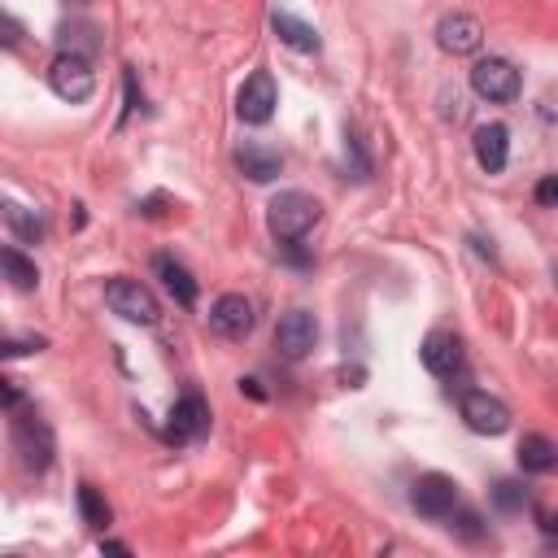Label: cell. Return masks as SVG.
Segmentation results:
<instances>
[{"label":"cell","mask_w":558,"mask_h":558,"mask_svg":"<svg viewBox=\"0 0 558 558\" xmlns=\"http://www.w3.org/2000/svg\"><path fill=\"white\" fill-rule=\"evenodd\" d=\"M318 214H323V205H318L310 192L288 187V192H279V196L266 205V227H270V235H275L279 244H296V240L318 222Z\"/></svg>","instance_id":"obj_1"},{"label":"cell","mask_w":558,"mask_h":558,"mask_svg":"<svg viewBox=\"0 0 558 558\" xmlns=\"http://www.w3.org/2000/svg\"><path fill=\"white\" fill-rule=\"evenodd\" d=\"M13 449H17V458H22L26 471H48V466H52V453H57V440H52L48 418H39L35 410H22V405H17V418H13Z\"/></svg>","instance_id":"obj_2"},{"label":"cell","mask_w":558,"mask_h":558,"mask_svg":"<svg viewBox=\"0 0 558 558\" xmlns=\"http://www.w3.org/2000/svg\"><path fill=\"white\" fill-rule=\"evenodd\" d=\"M105 305L118 314V318H126V323H140V327H153L157 323V296L140 283V279H131V275H113V279H105Z\"/></svg>","instance_id":"obj_3"},{"label":"cell","mask_w":558,"mask_h":558,"mask_svg":"<svg viewBox=\"0 0 558 558\" xmlns=\"http://www.w3.org/2000/svg\"><path fill=\"white\" fill-rule=\"evenodd\" d=\"M519 87H523V78H519V70H514L506 57H484V61L471 65V92H475L480 100L506 105V100L519 96Z\"/></svg>","instance_id":"obj_4"},{"label":"cell","mask_w":558,"mask_h":558,"mask_svg":"<svg viewBox=\"0 0 558 558\" xmlns=\"http://www.w3.org/2000/svg\"><path fill=\"white\" fill-rule=\"evenodd\" d=\"M275 105H279V87H275V74H270V70H253V74L244 78L240 96H235V113H240V122H248V126H262V122H270Z\"/></svg>","instance_id":"obj_5"},{"label":"cell","mask_w":558,"mask_h":558,"mask_svg":"<svg viewBox=\"0 0 558 558\" xmlns=\"http://www.w3.org/2000/svg\"><path fill=\"white\" fill-rule=\"evenodd\" d=\"M410 506H414L423 519H449V514L458 510V484H453L449 475H440V471H427V475L414 480Z\"/></svg>","instance_id":"obj_6"},{"label":"cell","mask_w":558,"mask_h":558,"mask_svg":"<svg viewBox=\"0 0 558 558\" xmlns=\"http://www.w3.org/2000/svg\"><path fill=\"white\" fill-rule=\"evenodd\" d=\"M48 83H52V92H57L61 100H70V105H78V100H87V96L96 92V74H92V65H87V57H74V52H61V57L52 61Z\"/></svg>","instance_id":"obj_7"},{"label":"cell","mask_w":558,"mask_h":558,"mask_svg":"<svg viewBox=\"0 0 558 558\" xmlns=\"http://www.w3.org/2000/svg\"><path fill=\"white\" fill-rule=\"evenodd\" d=\"M458 405H462L466 427H471V432H480V436H501V432L510 427V410H506V401H501V397H493V392L466 388Z\"/></svg>","instance_id":"obj_8"},{"label":"cell","mask_w":558,"mask_h":558,"mask_svg":"<svg viewBox=\"0 0 558 558\" xmlns=\"http://www.w3.org/2000/svg\"><path fill=\"white\" fill-rule=\"evenodd\" d=\"M209 331L222 340H244L253 331V301L240 292H222L209 305Z\"/></svg>","instance_id":"obj_9"},{"label":"cell","mask_w":558,"mask_h":558,"mask_svg":"<svg viewBox=\"0 0 558 558\" xmlns=\"http://www.w3.org/2000/svg\"><path fill=\"white\" fill-rule=\"evenodd\" d=\"M314 344H318V318H314L310 310H288V314L279 318V327H275V349L296 362V357H305Z\"/></svg>","instance_id":"obj_10"},{"label":"cell","mask_w":558,"mask_h":558,"mask_svg":"<svg viewBox=\"0 0 558 558\" xmlns=\"http://www.w3.org/2000/svg\"><path fill=\"white\" fill-rule=\"evenodd\" d=\"M209 432V405L201 392H183L170 410V423H166V440L174 445H187V440H201Z\"/></svg>","instance_id":"obj_11"},{"label":"cell","mask_w":558,"mask_h":558,"mask_svg":"<svg viewBox=\"0 0 558 558\" xmlns=\"http://www.w3.org/2000/svg\"><path fill=\"white\" fill-rule=\"evenodd\" d=\"M436 44H440L449 57H466V52H475V48L484 44V26H480V17H471V13H445L440 26H436Z\"/></svg>","instance_id":"obj_12"},{"label":"cell","mask_w":558,"mask_h":558,"mask_svg":"<svg viewBox=\"0 0 558 558\" xmlns=\"http://www.w3.org/2000/svg\"><path fill=\"white\" fill-rule=\"evenodd\" d=\"M418 357H423V366H427L432 375L453 379V375L462 371V340H458L453 331H432V336L423 340Z\"/></svg>","instance_id":"obj_13"},{"label":"cell","mask_w":558,"mask_h":558,"mask_svg":"<svg viewBox=\"0 0 558 558\" xmlns=\"http://www.w3.org/2000/svg\"><path fill=\"white\" fill-rule=\"evenodd\" d=\"M471 144H475V161H480L484 174H501V170H506V157H510V131H506L501 122L480 126Z\"/></svg>","instance_id":"obj_14"},{"label":"cell","mask_w":558,"mask_h":558,"mask_svg":"<svg viewBox=\"0 0 558 558\" xmlns=\"http://www.w3.org/2000/svg\"><path fill=\"white\" fill-rule=\"evenodd\" d=\"M231 161H235V170L244 174V179H253V183H270L279 170H283V157L275 153V148H266V144H240L235 153H231Z\"/></svg>","instance_id":"obj_15"},{"label":"cell","mask_w":558,"mask_h":558,"mask_svg":"<svg viewBox=\"0 0 558 558\" xmlns=\"http://www.w3.org/2000/svg\"><path fill=\"white\" fill-rule=\"evenodd\" d=\"M153 270L161 275V283H166V292L179 301V305H196V279H192V270L179 262V257H170V253H157L153 257Z\"/></svg>","instance_id":"obj_16"},{"label":"cell","mask_w":558,"mask_h":558,"mask_svg":"<svg viewBox=\"0 0 558 558\" xmlns=\"http://www.w3.org/2000/svg\"><path fill=\"white\" fill-rule=\"evenodd\" d=\"M270 31L279 35V44H288L296 52H318V31L301 17H292L288 9H270Z\"/></svg>","instance_id":"obj_17"},{"label":"cell","mask_w":558,"mask_h":558,"mask_svg":"<svg viewBox=\"0 0 558 558\" xmlns=\"http://www.w3.org/2000/svg\"><path fill=\"white\" fill-rule=\"evenodd\" d=\"M519 466H523L527 475H549V471L558 466V449H554V440L541 436V432H527V436L519 440Z\"/></svg>","instance_id":"obj_18"},{"label":"cell","mask_w":558,"mask_h":558,"mask_svg":"<svg viewBox=\"0 0 558 558\" xmlns=\"http://www.w3.org/2000/svg\"><path fill=\"white\" fill-rule=\"evenodd\" d=\"M0 279L17 292H35L39 288V270L22 248H0Z\"/></svg>","instance_id":"obj_19"},{"label":"cell","mask_w":558,"mask_h":558,"mask_svg":"<svg viewBox=\"0 0 558 558\" xmlns=\"http://www.w3.org/2000/svg\"><path fill=\"white\" fill-rule=\"evenodd\" d=\"M0 218L22 235V240H39L44 235V222H39V214L35 209H26V205H17V201H0Z\"/></svg>","instance_id":"obj_20"},{"label":"cell","mask_w":558,"mask_h":558,"mask_svg":"<svg viewBox=\"0 0 558 558\" xmlns=\"http://www.w3.org/2000/svg\"><path fill=\"white\" fill-rule=\"evenodd\" d=\"M78 514H83L87 527H109V519H113V510H109V501L100 497L96 484H78Z\"/></svg>","instance_id":"obj_21"},{"label":"cell","mask_w":558,"mask_h":558,"mask_svg":"<svg viewBox=\"0 0 558 558\" xmlns=\"http://www.w3.org/2000/svg\"><path fill=\"white\" fill-rule=\"evenodd\" d=\"M100 39H96V26L92 22H74V26H61V52H74V57H87L96 52Z\"/></svg>","instance_id":"obj_22"},{"label":"cell","mask_w":558,"mask_h":558,"mask_svg":"<svg viewBox=\"0 0 558 558\" xmlns=\"http://www.w3.org/2000/svg\"><path fill=\"white\" fill-rule=\"evenodd\" d=\"M493 501H497L501 510H510V514H514V510H523V501H527V497H523V488H519L514 480H497V484H493Z\"/></svg>","instance_id":"obj_23"},{"label":"cell","mask_w":558,"mask_h":558,"mask_svg":"<svg viewBox=\"0 0 558 558\" xmlns=\"http://www.w3.org/2000/svg\"><path fill=\"white\" fill-rule=\"evenodd\" d=\"M22 35H26V31H22V22H17L13 13H4V9H0V48H17V44H22Z\"/></svg>","instance_id":"obj_24"},{"label":"cell","mask_w":558,"mask_h":558,"mask_svg":"<svg viewBox=\"0 0 558 558\" xmlns=\"http://www.w3.org/2000/svg\"><path fill=\"white\" fill-rule=\"evenodd\" d=\"M26 401V392L17 388V379H9V375H0V410H17Z\"/></svg>","instance_id":"obj_25"},{"label":"cell","mask_w":558,"mask_h":558,"mask_svg":"<svg viewBox=\"0 0 558 558\" xmlns=\"http://www.w3.org/2000/svg\"><path fill=\"white\" fill-rule=\"evenodd\" d=\"M44 340H0V357H17V353H31L39 349Z\"/></svg>","instance_id":"obj_26"},{"label":"cell","mask_w":558,"mask_h":558,"mask_svg":"<svg viewBox=\"0 0 558 558\" xmlns=\"http://www.w3.org/2000/svg\"><path fill=\"white\" fill-rule=\"evenodd\" d=\"M536 201H541V205H554V201H558V179H554V174H545V179L536 183Z\"/></svg>","instance_id":"obj_27"},{"label":"cell","mask_w":558,"mask_h":558,"mask_svg":"<svg viewBox=\"0 0 558 558\" xmlns=\"http://www.w3.org/2000/svg\"><path fill=\"white\" fill-rule=\"evenodd\" d=\"M74 4H87V0H74Z\"/></svg>","instance_id":"obj_28"}]
</instances>
